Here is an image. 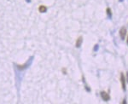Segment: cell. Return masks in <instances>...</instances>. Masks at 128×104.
Returning <instances> with one entry per match:
<instances>
[{
	"instance_id": "cell-7",
	"label": "cell",
	"mask_w": 128,
	"mask_h": 104,
	"mask_svg": "<svg viewBox=\"0 0 128 104\" xmlns=\"http://www.w3.org/2000/svg\"><path fill=\"white\" fill-rule=\"evenodd\" d=\"M127 45H128V36H127Z\"/></svg>"
},
{
	"instance_id": "cell-3",
	"label": "cell",
	"mask_w": 128,
	"mask_h": 104,
	"mask_svg": "<svg viewBox=\"0 0 128 104\" xmlns=\"http://www.w3.org/2000/svg\"><path fill=\"white\" fill-rule=\"evenodd\" d=\"M101 96H102V98L103 99V101H105V102H108V101H109V99H110V96H109V94H108L107 92H105V91L101 92Z\"/></svg>"
},
{
	"instance_id": "cell-8",
	"label": "cell",
	"mask_w": 128,
	"mask_h": 104,
	"mask_svg": "<svg viewBox=\"0 0 128 104\" xmlns=\"http://www.w3.org/2000/svg\"><path fill=\"white\" fill-rule=\"evenodd\" d=\"M119 1H120V2H122V1H123V0H119Z\"/></svg>"
},
{
	"instance_id": "cell-4",
	"label": "cell",
	"mask_w": 128,
	"mask_h": 104,
	"mask_svg": "<svg viewBox=\"0 0 128 104\" xmlns=\"http://www.w3.org/2000/svg\"><path fill=\"white\" fill-rule=\"evenodd\" d=\"M81 44H82V37H79L76 42V47H79Z\"/></svg>"
},
{
	"instance_id": "cell-5",
	"label": "cell",
	"mask_w": 128,
	"mask_h": 104,
	"mask_svg": "<svg viewBox=\"0 0 128 104\" xmlns=\"http://www.w3.org/2000/svg\"><path fill=\"white\" fill-rule=\"evenodd\" d=\"M106 11H107V14H108V15H109V17L111 19V18H112V12H111V9L110 8H107Z\"/></svg>"
},
{
	"instance_id": "cell-1",
	"label": "cell",
	"mask_w": 128,
	"mask_h": 104,
	"mask_svg": "<svg viewBox=\"0 0 128 104\" xmlns=\"http://www.w3.org/2000/svg\"><path fill=\"white\" fill-rule=\"evenodd\" d=\"M126 33H127V31H126V28L125 27H122L119 30V36L121 38V39H125L126 36Z\"/></svg>"
},
{
	"instance_id": "cell-6",
	"label": "cell",
	"mask_w": 128,
	"mask_h": 104,
	"mask_svg": "<svg viewBox=\"0 0 128 104\" xmlns=\"http://www.w3.org/2000/svg\"><path fill=\"white\" fill-rule=\"evenodd\" d=\"M127 81H128V72H127Z\"/></svg>"
},
{
	"instance_id": "cell-2",
	"label": "cell",
	"mask_w": 128,
	"mask_h": 104,
	"mask_svg": "<svg viewBox=\"0 0 128 104\" xmlns=\"http://www.w3.org/2000/svg\"><path fill=\"white\" fill-rule=\"evenodd\" d=\"M120 83H121V87L123 90H126V78L124 76V73H120Z\"/></svg>"
}]
</instances>
